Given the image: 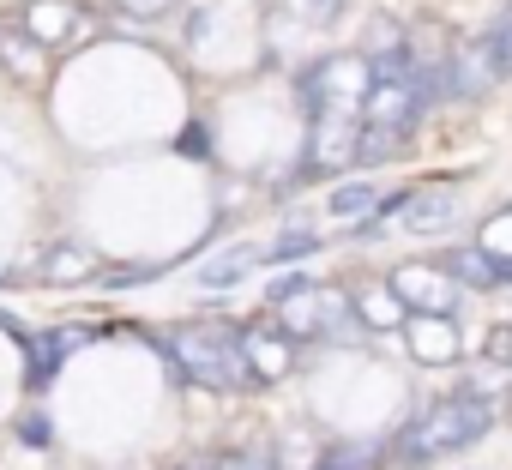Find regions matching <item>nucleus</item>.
<instances>
[{"mask_svg":"<svg viewBox=\"0 0 512 470\" xmlns=\"http://www.w3.org/2000/svg\"><path fill=\"white\" fill-rule=\"evenodd\" d=\"M386 199L374 193V181H344V187H332V211L338 217H374Z\"/></svg>","mask_w":512,"mask_h":470,"instance_id":"12","label":"nucleus"},{"mask_svg":"<svg viewBox=\"0 0 512 470\" xmlns=\"http://www.w3.org/2000/svg\"><path fill=\"white\" fill-rule=\"evenodd\" d=\"M169 356H175V368L187 380L217 386V392H241V386L260 380V374L247 368V356H241V332H223L217 338L211 326H187V332L169 338Z\"/></svg>","mask_w":512,"mask_h":470,"instance_id":"2","label":"nucleus"},{"mask_svg":"<svg viewBox=\"0 0 512 470\" xmlns=\"http://www.w3.org/2000/svg\"><path fill=\"white\" fill-rule=\"evenodd\" d=\"M211 470H272V452H229V458H217Z\"/></svg>","mask_w":512,"mask_h":470,"instance_id":"17","label":"nucleus"},{"mask_svg":"<svg viewBox=\"0 0 512 470\" xmlns=\"http://www.w3.org/2000/svg\"><path fill=\"white\" fill-rule=\"evenodd\" d=\"M392 290L404 296L410 314H452L464 284H458L452 272H440V266H398V272H392Z\"/></svg>","mask_w":512,"mask_h":470,"instance_id":"4","label":"nucleus"},{"mask_svg":"<svg viewBox=\"0 0 512 470\" xmlns=\"http://www.w3.org/2000/svg\"><path fill=\"white\" fill-rule=\"evenodd\" d=\"M73 25H79V7H73V0H31V7H25V31H31L37 43H61Z\"/></svg>","mask_w":512,"mask_h":470,"instance_id":"9","label":"nucleus"},{"mask_svg":"<svg viewBox=\"0 0 512 470\" xmlns=\"http://www.w3.org/2000/svg\"><path fill=\"white\" fill-rule=\"evenodd\" d=\"M446 272L464 284V290H500L506 278H500V260L488 254V248H458L452 260H446Z\"/></svg>","mask_w":512,"mask_h":470,"instance_id":"10","label":"nucleus"},{"mask_svg":"<svg viewBox=\"0 0 512 470\" xmlns=\"http://www.w3.org/2000/svg\"><path fill=\"white\" fill-rule=\"evenodd\" d=\"M362 320H368V326H398V320H410V314H404V296H398L392 284H380V290L362 296Z\"/></svg>","mask_w":512,"mask_h":470,"instance_id":"14","label":"nucleus"},{"mask_svg":"<svg viewBox=\"0 0 512 470\" xmlns=\"http://www.w3.org/2000/svg\"><path fill=\"white\" fill-rule=\"evenodd\" d=\"M260 260H272V254H266V248H229L223 260H211V266L199 272V284H205V290H229V284L241 278V266H260Z\"/></svg>","mask_w":512,"mask_h":470,"instance_id":"11","label":"nucleus"},{"mask_svg":"<svg viewBox=\"0 0 512 470\" xmlns=\"http://www.w3.org/2000/svg\"><path fill=\"white\" fill-rule=\"evenodd\" d=\"M302 13H308L314 25H332V19H338V0H302Z\"/></svg>","mask_w":512,"mask_h":470,"instance_id":"21","label":"nucleus"},{"mask_svg":"<svg viewBox=\"0 0 512 470\" xmlns=\"http://www.w3.org/2000/svg\"><path fill=\"white\" fill-rule=\"evenodd\" d=\"M320 248V235H284V242L278 248H266L272 260H296V254H314Z\"/></svg>","mask_w":512,"mask_h":470,"instance_id":"18","label":"nucleus"},{"mask_svg":"<svg viewBox=\"0 0 512 470\" xmlns=\"http://www.w3.org/2000/svg\"><path fill=\"white\" fill-rule=\"evenodd\" d=\"M488 422H494L488 398H446V404H434L428 416H416V422L398 434V446H392V452L416 470V464H428V458H440V452H458V446L482 440V434H488Z\"/></svg>","mask_w":512,"mask_h":470,"instance_id":"1","label":"nucleus"},{"mask_svg":"<svg viewBox=\"0 0 512 470\" xmlns=\"http://www.w3.org/2000/svg\"><path fill=\"white\" fill-rule=\"evenodd\" d=\"M181 151H187V157H205V151H211L205 127H187V133H181Z\"/></svg>","mask_w":512,"mask_h":470,"instance_id":"22","label":"nucleus"},{"mask_svg":"<svg viewBox=\"0 0 512 470\" xmlns=\"http://www.w3.org/2000/svg\"><path fill=\"white\" fill-rule=\"evenodd\" d=\"M91 272H97V254L91 248H55L49 254V278L55 284H85Z\"/></svg>","mask_w":512,"mask_h":470,"instance_id":"13","label":"nucleus"},{"mask_svg":"<svg viewBox=\"0 0 512 470\" xmlns=\"http://www.w3.org/2000/svg\"><path fill=\"white\" fill-rule=\"evenodd\" d=\"M115 7H121L127 19H163V13L175 7V0H115Z\"/></svg>","mask_w":512,"mask_h":470,"instance_id":"19","label":"nucleus"},{"mask_svg":"<svg viewBox=\"0 0 512 470\" xmlns=\"http://www.w3.org/2000/svg\"><path fill=\"white\" fill-rule=\"evenodd\" d=\"M410 350H416L428 368L452 362V356H458V320H452V314H410Z\"/></svg>","mask_w":512,"mask_h":470,"instance_id":"6","label":"nucleus"},{"mask_svg":"<svg viewBox=\"0 0 512 470\" xmlns=\"http://www.w3.org/2000/svg\"><path fill=\"white\" fill-rule=\"evenodd\" d=\"M380 217H404V229L440 235V229L458 223V199H452V193H398V199L380 205Z\"/></svg>","mask_w":512,"mask_h":470,"instance_id":"5","label":"nucleus"},{"mask_svg":"<svg viewBox=\"0 0 512 470\" xmlns=\"http://www.w3.org/2000/svg\"><path fill=\"white\" fill-rule=\"evenodd\" d=\"M13 434H19L25 446H49V440H55V428H49V416H43V410H25V416L13 422Z\"/></svg>","mask_w":512,"mask_h":470,"instance_id":"15","label":"nucleus"},{"mask_svg":"<svg viewBox=\"0 0 512 470\" xmlns=\"http://www.w3.org/2000/svg\"><path fill=\"white\" fill-rule=\"evenodd\" d=\"M0 284H7V272H0Z\"/></svg>","mask_w":512,"mask_h":470,"instance_id":"24","label":"nucleus"},{"mask_svg":"<svg viewBox=\"0 0 512 470\" xmlns=\"http://www.w3.org/2000/svg\"><path fill=\"white\" fill-rule=\"evenodd\" d=\"M374 464V452H362V446H338V452H326V464H314V470H368Z\"/></svg>","mask_w":512,"mask_h":470,"instance_id":"16","label":"nucleus"},{"mask_svg":"<svg viewBox=\"0 0 512 470\" xmlns=\"http://www.w3.org/2000/svg\"><path fill=\"white\" fill-rule=\"evenodd\" d=\"M488 362H512V326H494L488 332Z\"/></svg>","mask_w":512,"mask_h":470,"instance_id":"20","label":"nucleus"},{"mask_svg":"<svg viewBox=\"0 0 512 470\" xmlns=\"http://www.w3.org/2000/svg\"><path fill=\"white\" fill-rule=\"evenodd\" d=\"M368 85H374V61L368 55H332V61L308 67L296 91H302V109L320 121V115H362Z\"/></svg>","mask_w":512,"mask_h":470,"instance_id":"3","label":"nucleus"},{"mask_svg":"<svg viewBox=\"0 0 512 470\" xmlns=\"http://www.w3.org/2000/svg\"><path fill=\"white\" fill-rule=\"evenodd\" d=\"M19 344H25V362H31V380H37V386H49V380L61 374V356L85 344V332H37V338H19Z\"/></svg>","mask_w":512,"mask_h":470,"instance_id":"7","label":"nucleus"},{"mask_svg":"<svg viewBox=\"0 0 512 470\" xmlns=\"http://www.w3.org/2000/svg\"><path fill=\"white\" fill-rule=\"evenodd\" d=\"M181 470H211V464H205V458H199V464H181Z\"/></svg>","mask_w":512,"mask_h":470,"instance_id":"23","label":"nucleus"},{"mask_svg":"<svg viewBox=\"0 0 512 470\" xmlns=\"http://www.w3.org/2000/svg\"><path fill=\"white\" fill-rule=\"evenodd\" d=\"M241 356H247V368L260 374V380H278L284 368H290V332H241Z\"/></svg>","mask_w":512,"mask_h":470,"instance_id":"8","label":"nucleus"}]
</instances>
